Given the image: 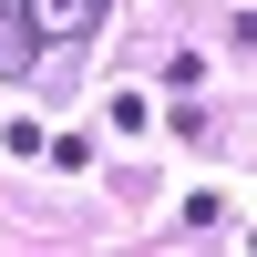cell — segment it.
Returning <instances> with one entry per match:
<instances>
[{
  "label": "cell",
  "mask_w": 257,
  "mask_h": 257,
  "mask_svg": "<svg viewBox=\"0 0 257 257\" xmlns=\"http://www.w3.org/2000/svg\"><path fill=\"white\" fill-rule=\"evenodd\" d=\"M41 62V21H31V0H0V82H21Z\"/></svg>",
  "instance_id": "6da1fadb"
},
{
  "label": "cell",
  "mask_w": 257,
  "mask_h": 257,
  "mask_svg": "<svg viewBox=\"0 0 257 257\" xmlns=\"http://www.w3.org/2000/svg\"><path fill=\"white\" fill-rule=\"evenodd\" d=\"M103 11H113V0H31L41 41H93V31H103Z\"/></svg>",
  "instance_id": "7a4b0ae2"
}]
</instances>
